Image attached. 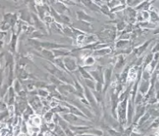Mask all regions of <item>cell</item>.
Listing matches in <instances>:
<instances>
[{
	"label": "cell",
	"mask_w": 159,
	"mask_h": 136,
	"mask_svg": "<svg viewBox=\"0 0 159 136\" xmlns=\"http://www.w3.org/2000/svg\"><path fill=\"white\" fill-rule=\"evenodd\" d=\"M129 96L121 101L117 107V121L123 128L127 127V111H128V101Z\"/></svg>",
	"instance_id": "6da1fadb"
},
{
	"label": "cell",
	"mask_w": 159,
	"mask_h": 136,
	"mask_svg": "<svg viewBox=\"0 0 159 136\" xmlns=\"http://www.w3.org/2000/svg\"><path fill=\"white\" fill-rule=\"evenodd\" d=\"M61 117L66 120L69 124L72 125H91V122L87 118L79 117L78 115H75L71 112L61 114Z\"/></svg>",
	"instance_id": "7a4b0ae2"
},
{
	"label": "cell",
	"mask_w": 159,
	"mask_h": 136,
	"mask_svg": "<svg viewBox=\"0 0 159 136\" xmlns=\"http://www.w3.org/2000/svg\"><path fill=\"white\" fill-rule=\"evenodd\" d=\"M84 95L85 98L88 100V101L90 104L91 108L95 111V113L98 114L100 112V108H99V104H98L96 98L94 96L93 91L91 90L89 88H88L86 85H84Z\"/></svg>",
	"instance_id": "3957f363"
},
{
	"label": "cell",
	"mask_w": 159,
	"mask_h": 136,
	"mask_svg": "<svg viewBox=\"0 0 159 136\" xmlns=\"http://www.w3.org/2000/svg\"><path fill=\"white\" fill-rule=\"evenodd\" d=\"M64 63H65L66 70L70 73H72V72L77 71L78 69V66H79L78 59L76 58L74 55H72V53H71V55L64 57Z\"/></svg>",
	"instance_id": "277c9868"
},
{
	"label": "cell",
	"mask_w": 159,
	"mask_h": 136,
	"mask_svg": "<svg viewBox=\"0 0 159 136\" xmlns=\"http://www.w3.org/2000/svg\"><path fill=\"white\" fill-rule=\"evenodd\" d=\"M71 26H73L77 29H79L82 32H84V33H91L94 32V28H93V26H92L91 22L84 21V20H78Z\"/></svg>",
	"instance_id": "5b68a950"
},
{
	"label": "cell",
	"mask_w": 159,
	"mask_h": 136,
	"mask_svg": "<svg viewBox=\"0 0 159 136\" xmlns=\"http://www.w3.org/2000/svg\"><path fill=\"white\" fill-rule=\"evenodd\" d=\"M112 72L113 68L111 66L107 67L104 70V88H103V94H107L108 88L111 84V79H112Z\"/></svg>",
	"instance_id": "8992f818"
},
{
	"label": "cell",
	"mask_w": 159,
	"mask_h": 136,
	"mask_svg": "<svg viewBox=\"0 0 159 136\" xmlns=\"http://www.w3.org/2000/svg\"><path fill=\"white\" fill-rule=\"evenodd\" d=\"M146 112V104H140V105H137L135 106L134 108V114L133 118V123L134 126H137V123L139 122V120L144 114Z\"/></svg>",
	"instance_id": "52a82bcc"
},
{
	"label": "cell",
	"mask_w": 159,
	"mask_h": 136,
	"mask_svg": "<svg viewBox=\"0 0 159 136\" xmlns=\"http://www.w3.org/2000/svg\"><path fill=\"white\" fill-rule=\"evenodd\" d=\"M127 57L126 55H124V54H120L118 55L116 59V64H115V66H114V69L116 71H123V68H124L125 66V64H126Z\"/></svg>",
	"instance_id": "ba28073f"
},
{
	"label": "cell",
	"mask_w": 159,
	"mask_h": 136,
	"mask_svg": "<svg viewBox=\"0 0 159 136\" xmlns=\"http://www.w3.org/2000/svg\"><path fill=\"white\" fill-rule=\"evenodd\" d=\"M113 52L112 47H106V48H102V49H95L93 51V56H94L95 58L98 57H103V56H107V55H110Z\"/></svg>",
	"instance_id": "9c48e42d"
},
{
	"label": "cell",
	"mask_w": 159,
	"mask_h": 136,
	"mask_svg": "<svg viewBox=\"0 0 159 136\" xmlns=\"http://www.w3.org/2000/svg\"><path fill=\"white\" fill-rule=\"evenodd\" d=\"M152 41H153V39H150V40H147L146 42H145L143 44L139 46V47H137V48H134L133 51L134 53V55H136V57H140V56H141L143 53L147 49L148 46L152 43Z\"/></svg>",
	"instance_id": "30bf717a"
},
{
	"label": "cell",
	"mask_w": 159,
	"mask_h": 136,
	"mask_svg": "<svg viewBox=\"0 0 159 136\" xmlns=\"http://www.w3.org/2000/svg\"><path fill=\"white\" fill-rule=\"evenodd\" d=\"M77 19L78 20H84V21H88V22H94L96 20L95 18L93 16H91L89 15L86 13L84 10H78L77 12Z\"/></svg>",
	"instance_id": "8fae6325"
},
{
	"label": "cell",
	"mask_w": 159,
	"mask_h": 136,
	"mask_svg": "<svg viewBox=\"0 0 159 136\" xmlns=\"http://www.w3.org/2000/svg\"><path fill=\"white\" fill-rule=\"evenodd\" d=\"M4 21L10 23V25L13 26H15L16 25L17 21L19 20H18V16L17 14H13V13H6L3 15V20Z\"/></svg>",
	"instance_id": "7c38bea8"
},
{
	"label": "cell",
	"mask_w": 159,
	"mask_h": 136,
	"mask_svg": "<svg viewBox=\"0 0 159 136\" xmlns=\"http://www.w3.org/2000/svg\"><path fill=\"white\" fill-rule=\"evenodd\" d=\"M80 1L89 10L94 11V12H101V7L99 6L97 3H94L93 0H80Z\"/></svg>",
	"instance_id": "4fadbf2b"
},
{
	"label": "cell",
	"mask_w": 159,
	"mask_h": 136,
	"mask_svg": "<svg viewBox=\"0 0 159 136\" xmlns=\"http://www.w3.org/2000/svg\"><path fill=\"white\" fill-rule=\"evenodd\" d=\"M51 6H52L59 14H61V15H62V14H65L66 12H69L68 7L66 5L65 3H63V2L60 1V0H58L56 3H54V4L51 5Z\"/></svg>",
	"instance_id": "5bb4252c"
},
{
	"label": "cell",
	"mask_w": 159,
	"mask_h": 136,
	"mask_svg": "<svg viewBox=\"0 0 159 136\" xmlns=\"http://www.w3.org/2000/svg\"><path fill=\"white\" fill-rule=\"evenodd\" d=\"M150 87H151V82L148 80H144L141 78V82L139 84V91L143 95H146L147 94Z\"/></svg>",
	"instance_id": "9a60e30c"
},
{
	"label": "cell",
	"mask_w": 159,
	"mask_h": 136,
	"mask_svg": "<svg viewBox=\"0 0 159 136\" xmlns=\"http://www.w3.org/2000/svg\"><path fill=\"white\" fill-rule=\"evenodd\" d=\"M40 54H41V56H42L43 58H44L47 61H53L54 59L55 58V55H54V53H53V50H51V49H40Z\"/></svg>",
	"instance_id": "2e32d148"
},
{
	"label": "cell",
	"mask_w": 159,
	"mask_h": 136,
	"mask_svg": "<svg viewBox=\"0 0 159 136\" xmlns=\"http://www.w3.org/2000/svg\"><path fill=\"white\" fill-rule=\"evenodd\" d=\"M17 37H18V34L12 31V35H11L10 43V50L12 54H16V52Z\"/></svg>",
	"instance_id": "e0dca14e"
},
{
	"label": "cell",
	"mask_w": 159,
	"mask_h": 136,
	"mask_svg": "<svg viewBox=\"0 0 159 136\" xmlns=\"http://www.w3.org/2000/svg\"><path fill=\"white\" fill-rule=\"evenodd\" d=\"M53 53L55 57H65L67 55H71V50H68V49H53Z\"/></svg>",
	"instance_id": "ac0fdd59"
},
{
	"label": "cell",
	"mask_w": 159,
	"mask_h": 136,
	"mask_svg": "<svg viewBox=\"0 0 159 136\" xmlns=\"http://www.w3.org/2000/svg\"><path fill=\"white\" fill-rule=\"evenodd\" d=\"M101 12L102 14H104L105 16H108L110 19L113 20L115 19V14L112 13L111 11V9L109 8V6L107 5V3H103L102 5H101Z\"/></svg>",
	"instance_id": "d6986e66"
},
{
	"label": "cell",
	"mask_w": 159,
	"mask_h": 136,
	"mask_svg": "<svg viewBox=\"0 0 159 136\" xmlns=\"http://www.w3.org/2000/svg\"><path fill=\"white\" fill-rule=\"evenodd\" d=\"M78 72L80 73L81 77L83 78V79H94L93 77L91 76L90 72L89 71H87V68H85L84 66H79L78 69Z\"/></svg>",
	"instance_id": "ffe728a7"
},
{
	"label": "cell",
	"mask_w": 159,
	"mask_h": 136,
	"mask_svg": "<svg viewBox=\"0 0 159 136\" xmlns=\"http://www.w3.org/2000/svg\"><path fill=\"white\" fill-rule=\"evenodd\" d=\"M52 62L57 66V67L60 68V69H62V70H64V71L69 72V71L66 70V68L65 63H64V57H56V58L54 59V61H53ZM69 73H70V72H69ZM71 74H72V73H71Z\"/></svg>",
	"instance_id": "44dd1931"
},
{
	"label": "cell",
	"mask_w": 159,
	"mask_h": 136,
	"mask_svg": "<svg viewBox=\"0 0 159 136\" xmlns=\"http://www.w3.org/2000/svg\"><path fill=\"white\" fill-rule=\"evenodd\" d=\"M117 42L115 43V48L118 50L121 49H126L127 46L130 44V40H124V39H120V40H116Z\"/></svg>",
	"instance_id": "7402d4cb"
},
{
	"label": "cell",
	"mask_w": 159,
	"mask_h": 136,
	"mask_svg": "<svg viewBox=\"0 0 159 136\" xmlns=\"http://www.w3.org/2000/svg\"><path fill=\"white\" fill-rule=\"evenodd\" d=\"M153 59H154V54L151 51L144 57V62H143L142 65L143 69H145V68L147 67V66L151 64V62L152 61Z\"/></svg>",
	"instance_id": "603a6c76"
},
{
	"label": "cell",
	"mask_w": 159,
	"mask_h": 136,
	"mask_svg": "<svg viewBox=\"0 0 159 136\" xmlns=\"http://www.w3.org/2000/svg\"><path fill=\"white\" fill-rule=\"evenodd\" d=\"M95 61H96V59H94V56H92V55H89L87 57H85L84 59V61H83V66H92L94 65V63H95Z\"/></svg>",
	"instance_id": "cb8c5ba5"
},
{
	"label": "cell",
	"mask_w": 159,
	"mask_h": 136,
	"mask_svg": "<svg viewBox=\"0 0 159 136\" xmlns=\"http://www.w3.org/2000/svg\"><path fill=\"white\" fill-rule=\"evenodd\" d=\"M114 23H116L117 32H123L128 25V23L124 20H117V21H115Z\"/></svg>",
	"instance_id": "d4e9b609"
},
{
	"label": "cell",
	"mask_w": 159,
	"mask_h": 136,
	"mask_svg": "<svg viewBox=\"0 0 159 136\" xmlns=\"http://www.w3.org/2000/svg\"><path fill=\"white\" fill-rule=\"evenodd\" d=\"M150 12V22L153 24H157L159 21V14L157 13L155 10H149Z\"/></svg>",
	"instance_id": "484cf974"
},
{
	"label": "cell",
	"mask_w": 159,
	"mask_h": 136,
	"mask_svg": "<svg viewBox=\"0 0 159 136\" xmlns=\"http://www.w3.org/2000/svg\"><path fill=\"white\" fill-rule=\"evenodd\" d=\"M49 80L51 84H55L56 86H60V85H61L62 84H64V83L62 81H61L57 77H55V75L50 74V73H49Z\"/></svg>",
	"instance_id": "4316f807"
},
{
	"label": "cell",
	"mask_w": 159,
	"mask_h": 136,
	"mask_svg": "<svg viewBox=\"0 0 159 136\" xmlns=\"http://www.w3.org/2000/svg\"><path fill=\"white\" fill-rule=\"evenodd\" d=\"M84 85H86L87 87L89 88L91 90H95L96 82L94 81V79H84Z\"/></svg>",
	"instance_id": "83f0119b"
},
{
	"label": "cell",
	"mask_w": 159,
	"mask_h": 136,
	"mask_svg": "<svg viewBox=\"0 0 159 136\" xmlns=\"http://www.w3.org/2000/svg\"><path fill=\"white\" fill-rule=\"evenodd\" d=\"M127 7H128V4H122V3H120L119 5H117V6H116L115 8H113V9H111V11L114 14L119 13V12L124 11V10L126 9Z\"/></svg>",
	"instance_id": "f1b7e54d"
},
{
	"label": "cell",
	"mask_w": 159,
	"mask_h": 136,
	"mask_svg": "<svg viewBox=\"0 0 159 136\" xmlns=\"http://www.w3.org/2000/svg\"><path fill=\"white\" fill-rule=\"evenodd\" d=\"M151 77H152V72L147 68L143 69L142 74H141V78L144 79V80H148V81H150L151 80Z\"/></svg>",
	"instance_id": "f546056e"
},
{
	"label": "cell",
	"mask_w": 159,
	"mask_h": 136,
	"mask_svg": "<svg viewBox=\"0 0 159 136\" xmlns=\"http://www.w3.org/2000/svg\"><path fill=\"white\" fill-rule=\"evenodd\" d=\"M49 91L46 89L45 88H38V95L39 97L41 98H47L49 95Z\"/></svg>",
	"instance_id": "4dcf8cb0"
},
{
	"label": "cell",
	"mask_w": 159,
	"mask_h": 136,
	"mask_svg": "<svg viewBox=\"0 0 159 136\" xmlns=\"http://www.w3.org/2000/svg\"><path fill=\"white\" fill-rule=\"evenodd\" d=\"M12 86L14 87V88H15V90H16V92L17 94H19L20 92L23 89L21 83H20V80H18V79H16V80L14 81L13 85H12Z\"/></svg>",
	"instance_id": "1f68e13d"
},
{
	"label": "cell",
	"mask_w": 159,
	"mask_h": 136,
	"mask_svg": "<svg viewBox=\"0 0 159 136\" xmlns=\"http://www.w3.org/2000/svg\"><path fill=\"white\" fill-rule=\"evenodd\" d=\"M53 118H54V112L52 111H47L45 113H44V119L47 123H50L52 122Z\"/></svg>",
	"instance_id": "d6a6232c"
},
{
	"label": "cell",
	"mask_w": 159,
	"mask_h": 136,
	"mask_svg": "<svg viewBox=\"0 0 159 136\" xmlns=\"http://www.w3.org/2000/svg\"><path fill=\"white\" fill-rule=\"evenodd\" d=\"M107 5L109 6V8L111 10V9H113V8H115L117 5H119L121 3L119 0H109V1H107Z\"/></svg>",
	"instance_id": "836d02e7"
},
{
	"label": "cell",
	"mask_w": 159,
	"mask_h": 136,
	"mask_svg": "<svg viewBox=\"0 0 159 136\" xmlns=\"http://www.w3.org/2000/svg\"><path fill=\"white\" fill-rule=\"evenodd\" d=\"M61 16L62 22L65 25H68V26H71V18L68 16V15H66V14H62L61 15Z\"/></svg>",
	"instance_id": "e575fe53"
},
{
	"label": "cell",
	"mask_w": 159,
	"mask_h": 136,
	"mask_svg": "<svg viewBox=\"0 0 159 136\" xmlns=\"http://www.w3.org/2000/svg\"><path fill=\"white\" fill-rule=\"evenodd\" d=\"M10 28H12V26L10 25V23L6 22V21H4V20L2 21V26H1V31H2V32H7V31L10 30Z\"/></svg>",
	"instance_id": "d590c367"
},
{
	"label": "cell",
	"mask_w": 159,
	"mask_h": 136,
	"mask_svg": "<svg viewBox=\"0 0 159 136\" xmlns=\"http://www.w3.org/2000/svg\"><path fill=\"white\" fill-rule=\"evenodd\" d=\"M57 88H58V86H56V85L54 84H51V83H50L49 84L46 85L45 88L49 91V93H52L54 91L57 90Z\"/></svg>",
	"instance_id": "8d00e7d4"
},
{
	"label": "cell",
	"mask_w": 159,
	"mask_h": 136,
	"mask_svg": "<svg viewBox=\"0 0 159 136\" xmlns=\"http://www.w3.org/2000/svg\"><path fill=\"white\" fill-rule=\"evenodd\" d=\"M140 12H141V14H142V16H143V19H144V21H146V20H150V12L149 11H147V10H141Z\"/></svg>",
	"instance_id": "74e56055"
},
{
	"label": "cell",
	"mask_w": 159,
	"mask_h": 136,
	"mask_svg": "<svg viewBox=\"0 0 159 136\" xmlns=\"http://www.w3.org/2000/svg\"><path fill=\"white\" fill-rule=\"evenodd\" d=\"M20 131L22 132L23 134H26L27 133V125H26V121H24L22 123H21V125H20Z\"/></svg>",
	"instance_id": "f35d334b"
},
{
	"label": "cell",
	"mask_w": 159,
	"mask_h": 136,
	"mask_svg": "<svg viewBox=\"0 0 159 136\" xmlns=\"http://www.w3.org/2000/svg\"><path fill=\"white\" fill-rule=\"evenodd\" d=\"M154 88H155V91H156V95L157 98V100L159 101V80L154 84Z\"/></svg>",
	"instance_id": "ab89813d"
},
{
	"label": "cell",
	"mask_w": 159,
	"mask_h": 136,
	"mask_svg": "<svg viewBox=\"0 0 159 136\" xmlns=\"http://www.w3.org/2000/svg\"><path fill=\"white\" fill-rule=\"evenodd\" d=\"M151 51L152 52L153 54H155V53H157V52H159V42L157 43L156 44L153 46V48L152 49Z\"/></svg>",
	"instance_id": "60d3db41"
},
{
	"label": "cell",
	"mask_w": 159,
	"mask_h": 136,
	"mask_svg": "<svg viewBox=\"0 0 159 136\" xmlns=\"http://www.w3.org/2000/svg\"><path fill=\"white\" fill-rule=\"evenodd\" d=\"M93 1H94V2L95 3H97L99 6H101V5H102V4H103V3H104V2H103L102 0H93Z\"/></svg>",
	"instance_id": "b9f144b4"
},
{
	"label": "cell",
	"mask_w": 159,
	"mask_h": 136,
	"mask_svg": "<svg viewBox=\"0 0 159 136\" xmlns=\"http://www.w3.org/2000/svg\"><path fill=\"white\" fill-rule=\"evenodd\" d=\"M152 34H154V35L159 34V26H158V27H157V28L155 30H153Z\"/></svg>",
	"instance_id": "7bdbcfd3"
},
{
	"label": "cell",
	"mask_w": 159,
	"mask_h": 136,
	"mask_svg": "<svg viewBox=\"0 0 159 136\" xmlns=\"http://www.w3.org/2000/svg\"><path fill=\"white\" fill-rule=\"evenodd\" d=\"M57 1H58V0H48V2H49V3L50 5H53V4L56 3Z\"/></svg>",
	"instance_id": "ee69618b"
},
{
	"label": "cell",
	"mask_w": 159,
	"mask_h": 136,
	"mask_svg": "<svg viewBox=\"0 0 159 136\" xmlns=\"http://www.w3.org/2000/svg\"><path fill=\"white\" fill-rule=\"evenodd\" d=\"M122 4H127V0H119Z\"/></svg>",
	"instance_id": "f6af8a7d"
},
{
	"label": "cell",
	"mask_w": 159,
	"mask_h": 136,
	"mask_svg": "<svg viewBox=\"0 0 159 136\" xmlns=\"http://www.w3.org/2000/svg\"><path fill=\"white\" fill-rule=\"evenodd\" d=\"M102 1H103L104 3H107V0H102Z\"/></svg>",
	"instance_id": "bcb514c9"
},
{
	"label": "cell",
	"mask_w": 159,
	"mask_h": 136,
	"mask_svg": "<svg viewBox=\"0 0 159 136\" xmlns=\"http://www.w3.org/2000/svg\"><path fill=\"white\" fill-rule=\"evenodd\" d=\"M14 2H16H16H18V0H13Z\"/></svg>",
	"instance_id": "7dc6e473"
},
{
	"label": "cell",
	"mask_w": 159,
	"mask_h": 136,
	"mask_svg": "<svg viewBox=\"0 0 159 136\" xmlns=\"http://www.w3.org/2000/svg\"><path fill=\"white\" fill-rule=\"evenodd\" d=\"M24 1H28V0H24Z\"/></svg>",
	"instance_id": "c3c4849f"
},
{
	"label": "cell",
	"mask_w": 159,
	"mask_h": 136,
	"mask_svg": "<svg viewBox=\"0 0 159 136\" xmlns=\"http://www.w3.org/2000/svg\"><path fill=\"white\" fill-rule=\"evenodd\" d=\"M107 1H109V0H107Z\"/></svg>",
	"instance_id": "681fc988"
},
{
	"label": "cell",
	"mask_w": 159,
	"mask_h": 136,
	"mask_svg": "<svg viewBox=\"0 0 159 136\" xmlns=\"http://www.w3.org/2000/svg\"><path fill=\"white\" fill-rule=\"evenodd\" d=\"M158 80H159V79H158Z\"/></svg>",
	"instance_id": "f907efd6"
}]
</instances>
